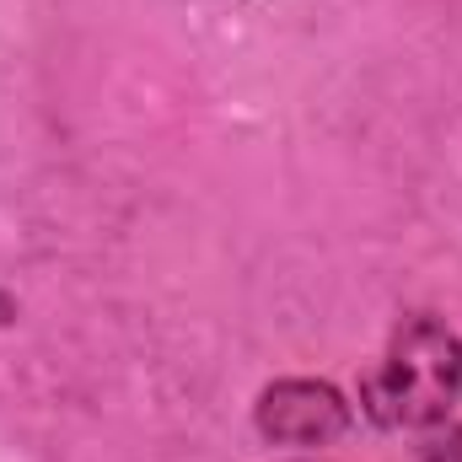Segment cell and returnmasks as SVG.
<instances>
[{"mask_svg":"<svg viewBox=\"0 0 462 462\" xmlns=\"http://www.w3.org/2000/svg\"><path fill=\"white\" fill-rule=\"evenodd\" d=\"M462 398V334L436 318L414 312L393 328L387 355L360 382V409L382 430H436L452 420Z\"/></svg>","mask_w":462,"mask_h":462,"instance_id":"obj_1","label":"cell"},{"mask_svg":"<svg viewBox=\"0 0 462 462\" xmlns=\"http://www.w3.org/2000/svg\"><path fill=\"white\" fill-rule=\"evenodd\" d=\"M253 425L274 447H328L355 425V403L334 382L318 376H280L258 393Z\"/></svg>","mask_w":462,"mask_h":462,"instance_id":"obj_2","label":"cell"},{"mask_svg":"<svg viewBox=\"0 0 462 462\" xmlns=\"http://www.w3.org/2000/svg\"><path fill=\"white\" fill-rule=\"evenodd\" d=\"M420 462H462V420L425 430V441H420Z\"/></svg>","mask_w":462,"mask_h":462,"instance_id":"obj_3","label":"cell"},{"mask_svg":"<svg viewBox=\"0 0 462 462\" xmlns=\"http://www.w3.org/2000/svg\"><path fill=\"white\" fill-rule=\"evenodd\" d=\"M11 318H16V301H11V296H5V291H0V328H5V323H11Z\"/></svg>","mask_w":462,"mask_h":462,"instance_id":"obj_4","label":"cell"},{"mask_svg":"<svg viewBox=\"0 0 462 462\" xmlns=\"http://www.w3.org/2000/svg\"><path fill=\"white\" fill-rule=\"evenodd\" d=\"M296 462H318V457H296Z\"/></svg>","mask_w":462,"mask_h":462,"instance_id":"obj_5","label":"cell"}]
</instances>
